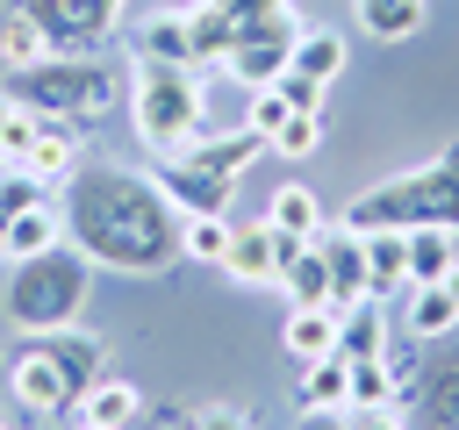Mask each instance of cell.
I'll list each match as a JSON object with an SVG mask.
<instances>
[{
  "mask_svg": "<svg viewBox=\"0 0 459 430\" xmlns=\"http://www.w3.org/2000/svg\"><path fill=\"white\" fill-rule=\"evenodd\" d=\"M287 115H294V108H287V93H280V86H251V108H244V129H251L258 143H273V136L287 129Z\"/></svg>",
  "mask_w": 459,
  "mask_h": 430,
  "instance_id": "cell-30",
  "label": "cell"
},
{
  "mask_svg": "<svg viewBox=\"0 0 459 430\" xmlns=\"http://www.w3.org/2000/svg\"><path fill=\"white\" fill-rule=\"evenodd\" d=\"M351 64V50H344V36L337 29H301V43H294V57H287V72H301V79H323V86H337V72Z\"/></svg>",
  "mask_w": 459,
  "mask_h": 430,
  "instance_id": "cell-24",
  "label": "cell"
},
{
  "mask_svg": "<svg viewBox=\"0 0 459 430\" xmlns=\"http://www.w3.org/2000/svg\"><path fill=\"white\" fill-rule=\"evenodd\" d=\"M359 236H366V301H402V294H409L402 229H359Z\"/></svg>",
  "mask_w": 459,
  "mask_h": 430,
  "instance_id": "cell-15",
  "label": "cell"
},
{
  "mask_svg": "<svg viewBox=\"0 0 459 430\" xmlns=\"http://www.w3.org/2000/svg\"><path fill=\"white\" fill-rule=\"evenodd\" d=\"M344 430H409V416L387 401V408H344Z\"/></svg>",
  "mask_w": 459,
  "mask_h": 430,
  "instance_id": "cell-35",
  "label": "cell"
},
{
  "mask_svg": "<svg viewBox=\"0 0 459 430\" xmlns=\"http://www.w3.org/2000/svg\"><path fill=\"white\" fill-rule=\"evenodd\" d=\"M0 430H43V416H29V408L7 394V401H0Z\"/></svg>",
  "mask_w": 459,
  "mask_h": 430,
  "instance_id": "cell-38",
  "label": "cell"
},
{
  "mask_svg": "<svg viewBox=\"0 0 459 430\" xmlns=\"http://www.w3.org/2000/svg\"><path fill=\"white\" fill-rule=\"evenodd\" d=\"M129 122H136V143L151 158H172L186 150L194 136H208V72L194 64H143L129 72Z\"/></svg>",
  "mask_w": 459,
  "mask_h": 430,
  "instance_id": "cell-5",
  "label": "cell"
},
{
  "mask_svg": "<svg viewBox=\"0 0 459 430\" xmlns=\"http://www.w3.org/2000/svg\"><path fill=\"white\" fill-rule=\"evenodd\" d=\"M301 7L287 0V7H273V14H258V22H244L237 36H230V57H222V72L237 79V86H273L280 72H287V57H294V43H301Z\"/></svg>",
  "mask_w": 459,
  "mask_h": 430,
  "instance_id": "cell-8",
  "label": "cell"
},
{
  "mask_svg": "<svg viewBox=\"0 0 459 430\" xmlns=\"http://www.w3.org/2000/svg\"><path fill=\"white\" fill-rule=\"evenodd\" d=\"M280 344H287V358H323V351H337V308H287V322H280Z\"/></svg>",
  "mask_w": 459,
  "mask_h": 430,
  "instance_id": "cell-21",
  "label": "cell"
},
{
  "mask_svg": "<svg viewBox=\"0 0 459 430\" xmlns=\"http://www.w3.org/2000/svg\"><path fill=\"white\" fill-rule=\"evenodd\" d=\"M158 430H172V423H158Z\"/></svg>",
  "mask_w": 459,
  "mask_h": 430,
  "instance_id": "cell-42",
  "label": "cell"
},
{
  "mask_svg": "<svg viewBox=\"0 0 459 430\" xmlns=\"http://www.w3.org/2000/svg\"><path fill=\"white\" fill-rule=\"evenodd\" d=\"M86 294H93V258L79 244H50V251H29V258H7V322L22 337L72 330Z\"/></svg>",
  "mask_w": 459,
  "mask_h": 430,
  "instance_id": "cell-3",
  "label": "cell"
},
{
  "mask_svg": "<svg viewBox=\"0 0 459 430\" xmlns=\"http://www.w3.org/2000/svg\"><path fill=\"white\" fill-rule=\"evenodd\" d=\"M316 251L330 265V308L366 301V236L351 222H337V229H316Z\"/></svg>",
  "mask_w": 459,
  "mask_h": 430,
  "instance_id": "cell-13",
  "label": "cell"
},
{
  "mask_svg": "<svg viewBox=\"0 0 459 430\" xmlns=\"http://www.w3.org/2000/svg\"><path fill=\"white\" fill-rule=\"evenodd\" d=\"M301 430H344V408H301Z\"/></svg>",
  "mask_w": 459,
  "mask_h": 430,
  "instance_id": "cell-39",
  "label": "cell"
},
{
  "mask_svg": "<svg viewBox=\"0 0 459 430\" xmlns=\"http://www.w3.org/2000/svg\"><path fill=\"white\" fill-rule=\"evenodd\" d=\"M186 430H258V423H251L244 408H201V416H194Z\"/></svg>",
  "mask_w": 459,
  "mask_h": 430,
  "instance_id": "cell-37",
  "label": "cell"
},
{
  "mask_svg": "<svg viewBox=\"0 0 459 430\" xmlns=\"http://www.w3.org/2000/svg\"><path fill=\"white\" fill-rule=\"evenodd\" d=\"M129 57H143V64H194V14H186V7L143 14V22L129 29ZM194 72H201V64H194Z\"/></svg>",
  "mask_w": 459,
  "mask_h": 430,
  "instance_id": "cell-12",
  "label": "cell"
},
{
  "mask_svg": "<svg viewBox=\"0 0 459 430\" xmlns=\"http://www.w3.org/2000/svg\"><path fill=\"white\" fill-rule=\"evenodd\" d=\"M57 215H65V244H79L93 265L108 272H136L158 280L186 258L179 244V208L165 201V186L136 165L115 158H79L72 179L57 186Z\"/></svg>",
  "mask_w": 459,
  "mask_h": 430,
  "instance_id": "cell-1",
  "label": "cell"
},
{
  "mask_svg": "<svg viewBox=\"0 0 459 430\" xmlns=\"http://www.w3.org/2000/svg\"><path fill=\"white\" fill-rule=\"evenodd\" d=\"M351 229H459V143H445L430 165L394 172L380 186H366L344 208Z\"/></svg>",
  "mask_w": 459,
  "mask_h": 430,
  "instance_id": "cell-4",
  "label": "cell"
},
{
  "mask_svg": "<svg viewBox=\"0 0 459 430\" xmlns=\"http://www.w3.org/2000/svg\"><path fill=\"white\" fill-rule=\"evenodd\" d=\"M108 373V344L93 337V330H50V337H29L22 351H14V366H7V394L29 408V416H65V408H79L86 401V387Z\"/></svg>",
  "mask_w": 459,
  "mask_h": 430,
  "instance_id": "cell-2",
  "label": "cell"
},
{
  "mask_svg": "<svg viewBox=\"0 0 459 430\" xmlns=\"http://www.w3.org/2000/svg\"><path fill=\"white\" fill-rule=\"evenodd\" d=\"M50 244H65V215L50 201H36L14 222H0V258H29V251H50Z\"/></svg>",
  "mask_w": 459,
  "mask_h": 430,
  "instance_id": "cell-19",
  "label": "cell"
},
{
  "mask_svg": "<svg viewBox=\"0 0 459 430\" xmlns=\"http://www.w3.org/2000/svg\"><path fill=\"white\" fill-rule=\"evenodd\" d=\"M445 287H452V294H459V265H452V272H445Z\"/></svg>",
  "mask_w": 459,
  "mask_h": 430,
  "instance_id": "cell-40",
  "label": "cell"
},
{
  "mask_svg": "<svg viewBox=\"0 0 459 430\" xmlns=\"http://www.w3.org/2000/svg\"><path fill=\"white\" fill-rule=\"evenodd\" d=\"M344 394H351V408H387L402 394V380L387 358H344Z\"/></svg>",
  "mask_w": 459,
  "mask_h": 430,
  "instance_id": "cell-27",
  "label": "cell"
},
{
  "mask_svg": "<svg viewBox=\"0 0 459 430\" xmlns=\"http://www.w3.org/2000/svg\"><path fill=\"white\" fill-rule=\"evenodd\" d=\"M337 351L344 358H387V301L337 308Z\"/></svg>",
  "mask_w": 459,
  "mask_h": 430,
  "instance_id": "cell-18",
  "label": "cell"
},
{
  "mask_svg": "<svg viewBox=\"0 0 459 430\" xmlns=\"http://www.w3.org/2000/svg\"><path fill=\"white\" fill-rule=\"evenodd\" d=\"M0 172H7V165H0Z\"/></svg>",
  "mask_w": 459,
  "mask_h": 430,
  "instance_id": "cell-43",
  "label": "cell"
},
{
  "mask_svg": "<svg viewBox=\"0 0 459 430\" xmlns=\"http://www.w3.org/2000/svg\"><path fill=\"white\" fill-rule=\"evenodd\" d=\"M230 215H179V244H186V258H201V265H222L230 258Z\"/></svg>",
  "mask_w": 459,
  "mask_h": 430,
  "instance_id": "cell-29",
  "label": "cell"
},
{
  "mask_svg": "<svg viewBox=\"0 0 459 430\" xmlns=\"http://www.w3.org/2000/svg\"><path fill=\"white\" fill-rule=\"evenodd\" d=\"M423 7H430V0H351L359 29H366L373 43H402V36H416V29H423Z\"/></svg>",
  "mask_w": 459,
  "mask_h": 430,
  "instance_id": "cell-25",
  "label": "cell"
},
{
  "mask_svg": "<svg viewBox=\"0 0 459 430\" xmlns=\"http://www.w3.org/2000/svg\"><path fill=\"white\" fill-rule=\"evenodd\" d=\"M265 143L237 122V129H208V136H194L186 150H172V158H158L151 165V179L165 186V201L179 208V215H230V194H237V179H244V165L258 158Z\"/></svg>",
  "mask_w": 459,
  "mask_h": 430,
  "instance_id": "cell-6",
  "label": "cell"
},
{
  "mask_svg": "<svg viewBox=\"0 0 459 430\" xmlns=\"http://www.w3.org/2000/svg\"><path fill=\"white\" fill-rule=\"evenodd\" d=\"M265 222H273L280 236H294V244H308V236L323 229V201H316L308 186H280V194H273V208H265Z\"/></svg>",
  "mask_w": 459,
  "mask_h": 430,
  "instance_id": "cell-26",
  "label": "cell"
},
{
  "mask_svg": "<svg viewBox=\"0 0 459 430\" xmlns=\"http://www.w3.org/2000/svg\"><path fill=\"white\" fill-rule=\"evenodd\" d=\"M273 86L287 93V108H301V115H323V93H330L323 79H301V72H280Z\"/></svg>",
  "mask_w": 459,
  "mask_h": 430,
  "instance_id": "cell-34",
  "label": "cell"
},
{
  "mask_svg": "<svg viewBox=\"0 0 459 430\" xmlns=\"http://www.w3.org/2000/svg\"><path fill=\"white\" fill-rule=\"evenodd\" d=\"M36 57H50V43H43V29L7 0V14H0V72H22V64H36Z\"/></svg>",
  "mask_w": 459,
  "mask_h": 430,
  "instance_id": "cell-28",
  "label": "cell"
},
{
  "mask_svg": "<svg viewBox=\"0 0 459 430\" xmlns=\"http://www.w3.org/2000/svg\"><path fill=\"white\" fill-rule=\"evenodd\" d=\"M215 14H230V36L244 29V22H258V14H273V7H287V0H208Z\"/></svg>",
  "mask_w": 459,
  "mask_h": 430,
  "instance_id": "cell-36",
  "label": "cell"
},
{
  "mask_svg": "<svg viewBox=\"0 0 459 430\" xmlns=\"http://www.w3.org/2000/svg\"><path fill=\"white\" fill-rule=\"evenodd\" d=\"M72 165H79V122L36 115V136H29V150H22V172H36L43 186H65Z\"/></svg>",
  "mask_w": 459,
  "mask_h": 430,
  "instance_id": "cell-14",
  "label": "cell"
},
{
  "mask_svg": "<svg viewBox=\"0 0 459 430\" xmlns=\"http://www.w3.org/2000/svg\"><path fill=\"white\" fill-rule=\"evenodd\" d=\"M394 408L409 416V430H459V351L409 366Z\"/></svg>",
  "mask_w": 459,
  "mask_h": 430,
  "instance_id": "cell-10",
  "label": "cell"
},
{
  "mask_svg": "<svg viewBox=\"0 0 459 430\" xmlns=\"http://www.w3.org/2000/svg\"><path fill=\"white\" fill-rule=\"evenodd\" d=\"M280 294H287V308H330V265H323V251H316V236L308 244H294L287 258H280Z\"/></svg>",
  "mask_w": 459,
  "mask_h": 430,
  "instance_id": "cell-17",
  "label": "cell"
},
{
  "mask_svg": "<svg viewBox=\"0 0 459 430\" xmlns=\"http://www.w3.org/2000/svg\"><path fill=\"white\" fill-rule=\"evenodd\" d=\"M136 416H143V394L129 380H115V373H100L86 387V401H79V423H108V430H129Z\"/></svg>",
  "mask_w": 459,
  "mask_h": 430,
  "instance_id": "cell-23",
  "label": "cell"
},
{
  "mask_svg": "<svg viewBox=\"0 0 459 430\" xmlns=\"http://www.w3.org/2000/svg\"><path fill=\"white\" fill-rule=\"evenodd\" d=\"M294 251V236H280L273 222H244V229H230V258H222V272L237 280V287H280V258Z\"/></svg>",
  "mask_w": 459,
  "mask_h": 430,
  "instance_id": "cell-11",
  "label": "cell"
},
{
  "mask_svg": "<svg viewBox=\"0 0 459 430\" xmlns=\"http://www.w3.org/2000/svg\"><path fill=\"white\" fill-rule=\"evenodd\" d=\"M50 50H108L115 43V22L129 0H14Z\"/></svg>",
  "mask_w": 459,
  "mask_h": 430,
  "instance_id": "cell-9",
  "label": "cell"
},
{
  "mask_svg": "<svg viewBox=\"0 0 459 430\" xmlns=\"http://www.w3.org/2000/svg\"><path fill=\"white\" fill-rule=\"evenodd\" d=\"M29 136H36V115L22 100H7V86H0V165H22Z\"/></svg>",
  "mask_w": 459,
  "mask_h": 430,
  "instance_id": "cell-31",
  "label": "cell"
},
{
  "mask_svg": "<svg viewBox=\"0 0 459 430\" xmlns=\"http://www.w3.org/2000/svg\"><path fill=\"white\" fill-rule=\"evenodd\" d=\"M122 93L115 64L100 50H50L22 72H7V100H22L29 115H50V122H93L108 115Z\"/></svg>",
  "mask_w": 459,
  "mask_h": 430,
  "instance_id": "cell-7",
  "label": "cell"
},
{
  "mask_svg": "<svg viewBox=\"0 0 459 430\" xmlns=\"http://www.w3.org/2000/svg\"><path fill=\"white\" fill-rule=\"evenodd\" d=\"M402 251H409V287H430L459 265V229H402Z\"/></svg>",
  "mask_w": 459,
  "mask_h": 430,
  "instance_id": "cell-20",
  "label": "cell"
},
{
  "mask_svg": "<svg viewBox=\"0 0 459 430\" xmlns=\"http://www.w3.org/2000/svg\"><path fill=\"white\" fill-rule=\"evenodd\" d=\"M79 430H108V423H79Z\"/></svg>",
  "mask_w": 459,
  "mask_h": 430,
  "instance_id": "cell-41",
  "label": "cell"
},
{
  "mask_svg": "<svg viewBox=\"0 0 459 430\" xmlns=\"http://www.w3.org/2000/svg\"><path fill=\"white\" fill-rule=\"evenodd\" d=\"M36 201H50V186H43L36 172L7 165V172H0V222H14V215H22V208H36Z\"/></svg>",
  "mask_w": 459,
  "mask_h": 430,
  "instance_id": "cell-32",
  "label": "cell"
},
{
  "mask_svg": "<svg viewBox=\"0 0 459 430\" xmlns=\"http://www.w3.org/2000/svg\"><path fill=\"white\" fill-rule=\"evenodd\" d=\"M316 143H323V115H301V108H294V115H287V129H280L265 150H280V158H308Z\"/></svg>",
  "mask_w": 459,
  "mask_h": 430,
  "instance_id": "cell-33",
  "label": "cell"
},
{
  "mask_svg": "<svg viewBox=\"0 0 459 430\" xmlns=\"http://www.w3.org/2000/svg\"><path fill=\"white\" fill-rule=\"evenodd\" d=\"M402 330H409V337H423V344H445V337L459 330V294H452L445 280L409 287V294H402Z\"/></svg>",
  "mask_w": 459,
  "mask_h": 430,
  "instance_id": "cell-16",
  "label": "cell"
},
{
  "mask_svg": "<svg viewBox=\"0 0 459 430\" xmlns=\"http://www.w3.org/2000/svg\"><path fill=\"white\" fill-rule=\"evenodd\" d=\"M294 408H351V394H344V351L301 358V380H294Z\"/></svg>",
  "mask_w": 459,
  "mask_h": 430,
  "instance_id": "cell-22",
  "label": "cell"
}]
</instances>
